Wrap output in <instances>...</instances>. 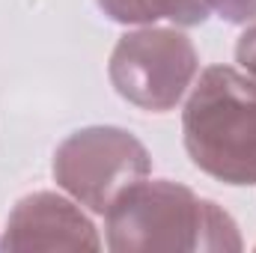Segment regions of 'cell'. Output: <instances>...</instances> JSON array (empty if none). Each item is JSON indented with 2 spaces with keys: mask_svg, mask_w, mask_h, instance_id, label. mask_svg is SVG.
Listing matches in <instances>:
<instances>
[{
  "mask_svg": "<svg viewBox=\"0 0 256 253\" xmlns=\"http://www.w3.org/2000/svg\"><path fill=\"white\" fill-rule=\"evenodd\" d=\"M6 250H98V232L92 220L78 208V200H66L51 190L27 194L15 202L6 230Z\"/></svg>",
  "mask_w": 256,
  "mask_h": 253,
  "instance_id": "cell-5",
  "label": "cell"
},
{
  "mask_svg": "<svg viewBox=\"0 0 256 253\" xmlns=\"http://www.w3.org/2000/svg\"><path fill=\"white\" fill-rule=\"evenodd\" d=\"M155 15L158 18H167L179 27H194V24H202L212 12L202 0H149Z\"/></svg>",
  "mask_w": 256,
  "mask_h": 253,
  "instance_id": "cell-6",
  "label": "cell"
},
{
  "mask_svg": "<svg viewBox=\"0 0 256 253\" xmlns=\"http://www.w3.org/2000/svg\"><path fill=\"white\" fill-rule=\"evenodd\" d=\"M108 248L134 250H242L236 220L212 200L167 179H140L104 212Z\"/></svg>",
  "mask_w": 256,
  "mask_h": 253,
  "instance_id": "cell-1",
  "label": "cell"
},
{
  "mask_svg": "<svg viewBox=\"0 0 256 253\" xmlns=\"http://www.w3.org/2000/svg\"><path fill=\"white\" fill-rule=\"evenodd\" d=\"M182 134L202 173L256 185V80L232 66H208L185 102Z\"/></svg>",
  "mask_w": 256,
  "mask_h": 253,
  "instance_id": "cell-2",
  "label": "cell"
},
{
  "mask_svg": "<svg viewBox=\"0 0 256 253\" xmlns=\"http://www.w3.org/2000/svg\"><path fill=\"white\" fill-rule=\"evenodd\" d=\"M96 3L110 21H120V24H140L143 27V24L158 21L149 0H96Z\"/></svg>",
  "mask_w": 256,
  "mask_h": 253,
  "instance_id": "cell-7",
  "label": "cell"
},
{
  "mask_svg": "<svg viewBox=\"0 0 256 253\" xmlns=\"http://www.w3.org/2000/svg\"><path fill=\"white\" fill-rule=\"evenodd\" d=\"M236 60L244 68V74L256 80V21L242 33V39L236 45Z\"/></svg>",
  "mask_w": 256,
  "mask_h": 253,
  "instance_id": "cell-9",
  "label": "cell"
},
{
  "mask_svg": "<svg viewBox=\"0 0 256 253\" xmlns=\"http://www.w3.org/2000/svg\"><path fill=\"white\" fill-rule=\"evenodd\" d=\"M149 176V152L126 128L90 126L68 134L54 152L57 185L86 206L104 214L110 202Z\"/></svg>",
  "mask_w": 256,
  "mask_h": 253,
  "instance_id": "cell-4",
  "label": "cell"
},
{
  "mask_svg": "<svg viewBox=\"0 0 256 253\" xmlns=\"http://www.w3.org/2000/svg\"><path fill=\"white\" fill-rule=\"evenodd\" d=\"M196 68V48L182 30L143 24L116 42L108 74L128 104L149 114H167L194 86Z\"/></svg>",
  "mask_w": 256,
  "mask_h": 253,
  "instance_id": "cell-3",
  "label": "cell"
},
{
  "mask_svg": "<svg viewBox=\"0 0 256 253\" xmlns=\"http://www.w3.org/2000/svg\"><path fill=\"white\" fill-rule=\"evenodd\" d=\"M208 12L220 15L230 24H248L256 21V0H202Z\"/></svg>",
  "mask_w": 256,
  "mask_h": 253,
  "instance_id": "cell-8",
  "label": "cell"
}]
</instances>
